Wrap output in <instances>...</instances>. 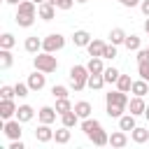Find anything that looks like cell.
Returning a JSON list of instances; mask_svg holds the SVG:
<instances>
[{
    "mask_svg": "<svg viewBox=\"0 0 149 149\" xmlns=\"http://www.w3.org/2000/svg\"><path fill=\"white\" fill-rule=\"evenodd\" d=\"M123 47H126L128 51H137V49H142V40H140V35H126Z\"/></svg>",
    "mask_w": 149,
    "mask_h": 149,
    "instance_id": "29",
    "label": "cell"
},
{
    "mask_svg": "<svg viewBox=\"0 0 149 149\" xmlns=\"http://www.w3.org/2000/svg\"><path fill=\"white\" fill-rule=\"evenodd\" d=\"M5 2H7V5H19L21 0H5Z\"/></svg>",
    "mask_w": 149,
    "mask_h": 149,
    "instance_id": "47",
    "label": "cell"
},
{
    "mask_svg": "<svg viewBox=\"0 0 149 149\" xmlns=\"http://www.w3.org/2000/svg\"><path fill=\"white\" fill-rule=\"evenodd\" d=\"M9 149H26V144H23L21 140H12V144H9Z\"/></svg>",
    "mask_w": 149,
    "mask_h": 149,
    "instance_id": "44",
    "label": "cell"
},
{
    "mask_svg": "<svg viewBox=\"0 0 149 149\" xmlns=\"http://www.w3.org/2000/svg\"><path fill=\"white\" fill-rule=\"evenodd\" d=\"M33 116H35V109H33L30 105H19V109H16V119H19L21 123H28Z\"/></svg>",
    "mask_w": 149,
    "mask_h": 149,
    "instance_id": "19",
    "label": "cell"
},
{
    "mask_svg": "<svg viewBox=\"0 0 149 149\" xmlns=\"http://www.w3.org/2000/svg\"><path fill=\"white\" fill-rule=\"evenodd\" d=\"M14 44H16V40H14L12 33H2L0 35V49H12Z\"/></svg>",
    "mask_w": 149,
    "mask_h": 149,
    "instance_id": "35",
    "label": "cell"
},
{
    "mask_svg": "<svg viewBox=\"0 0 149 149\" xmlns=\"http://www.w3.org/2000/svg\"><path fill=\"white\" fill-rule=\"evenodd\" d=\"M109 42L116 44V47L123 44V42H126V30H123V28H112V33H109Z\"/></svg>",
    "mask_w": 149,
    "mask_h": 149,
    "instance_id": "31",
    "label": "cell"
},
{
    "mask_svg": "<svg viewBox=\"0 0 149 149\" xmlns=\"http://www.w3.org/2000/svg\"><path fill=\"white\" fill-rule=\"evenodd\" d=\"M16 109H19V107L14 105L12 98H2V100H0V119H2V121L16 116Z\"/></svg>",
    "mask_w": 149,
    "mask_h": 149,
    "instance_id": "6",
    "label": "cell"
},
{
    "mask_svg": "<svg viewBox=\"0 0 149 149\" xmlns=\"http://www.w3.org/2000/svg\"><path fill=\"white\" fill-rule=\"evenodd\" d=\"M14 93H16V98H26V95L30 93V86H28V81H26V84H23V81L14 84Z\"/></svg>",
    "mask_w": 149,
    "mask_h": 149,
    "instance_id": "37",
    "label": "cell"
},
{
    "mask_svg": "<svg viewBox=\"0 0 149 149\" xmlns=\"http://www.w3.org/2000/svg\"><path fill=\"white\" fill-rule=\"evenodd\" d=\"M144 119L149 121V105H147V109H144Z\"/></svg>",
    "mask_w": 149,
    "mask_h": 149,
    "instance_id": "48",
    "label": "cell"
},
{
    "mask_svg": "<svg viewBox=\"0 0 149 149\" xmlns=\"http://www.w3.org/2000/svg\"><path fill=\"white\" fill-rule=\"evenodd\" d=\"M49 126H51V123H40V126H37V130H35V140H37V142L44 144V142H51V140H54V130H51Z\"/></svg>",
    "mask_w": 149,
    "mask_h": 149,
    "instance_id": "9",
    "label": "cell"
},
{
    "mask_svg": "<svg viewBox=\"0 0 149 149\" xmlns=\"http://www.w3.org/2000/svg\"><path fill=\"white\" fill-rule=\"evenodd\" d=\"M105 47H107V44H105L102 40H91L88 47H86V51H88V56H102Z\"/></svg>",
    "mask_w": 149,
    "mask_h": 149,
    "instance_id": "23",
    "label": "cell"
},
{
    "mask_svg": "<svg viewBox=\"0 0 149 149\" xmlns=\"http://www.w3.org/2000/svg\"><path fill=\"white\" fill-rule=\"evenodd\" d=\"M137 72H140V77H142V79H147V81H149V61L137 63Z\"/></svg>",
    "mask_w": 149,
    "mask_h": 149,
    "instance_id": "41",
    "label": "cell"
},
{
    "mask_svg": "<svg viewBox=\"0 0 149 149\" xmlns=\"http://www.w3.org/2000/svg\"><path fill=\"white\" fill-rule=\"evenodd\" d=\"M140 9H142L144 16H149V0H142V2H140Z\"/></svg>",
    "mask_w": 149,
    "mask_h": 149,
    "instance_id": "45",
    "label": "cell"
},
{
    "mask_svg": "<svg viewBox=\"0 0 149 149\" xmlns=\"http://www.w3.org/2000/svg\"><path fill=\"white\" fill-rule=\"evenodd\" d=\"M105 84H107V81H105V77H102V74H88V81H86V86H88L91 91H100Z\"/></svg>",
    "mask_w": 149,
    "mask_h": 149,
    "instance_id": "25",
    "label": "cell"
},
{
    "mask_svg": "<svg viewBox=\"0 0 149 149\" xmlns=\"http://www.w3.org/2000/svg\"><path fill=\"white\" fill-rule=\"evenodd\" d=\"M144 49H147V56H149V47H144Z\"/></svg>",
    "mask_w": 149,
    "mask_h": 149,
    "instance_id": "50",
    "label": "cell"
},
{
    "mask_svg": "<svg viewBox=\"0 0 149 149\" xmlns=\"http://www.w3.org/2000/svg\"><path fill=\"white\" fill-rule=\"evenodd\" d=\"M56 5L51 2V0H44L42 5H37V16L42 19V21H51L54 16H56Z\"/></svg>",
    "mask_w": 149,
    "mask_h": 149,
    "instance_id": "7",
    "label": "cell"
},
{
    "mask_svg": "<svg viewBox=\"0 0 149 149\" xmlns=\"http://www.w3.org/2000/svg\"><path fill=\"white\" fill-rule=\"evenodd\" d=\"M109 144L112 147H116V149H121V147H126L128 144V135H126V130H116V133H112L109 135Z\"/></svg>",
    "mask_w": 149,
    "mask_h": 149,
    "instance_id": "17",
    "label": "cell"
},
{
    "mask_svg": "<svg viewBox=\"0 0 149 149\" xmlns=\"http://www.w3.org/2000/svg\"><path fill=\"white\" fill-rule=\"evenodd\" d=\"M68 86H63V84H56V86H51V95L54 98H68Z\"/></svg>",
    "mask_w": 149,
    "mask_h": 149,
    "instance_id": "38",
    "label": "cell"
},
{
    "mask_svg": "<svg viewBox=\"0 0 149 149\" xmlns=\"http://www.w3.org/2000/svg\"><path fill=\"white\" fill-rule=\"evenodd\" d=\"M144 33H147V35H149V16H147V19H144Z\"/></svg>",
    "mask_w": 149,
    "mask_h": 149,
    "instance_id": "46",
    "label": "cell"
},
{
    "mask_svg": "<svg viewBox=\"0 0 149 149\" xmlns=\"http://www.w3.org/2000/svg\"><path fill=\"white\" fill-rule=\"evenodd\" d=\"M35 23V16H30V14H16V26H21V28H30Z\"/></svg>",
    "mask_w": 149,
    "mask_h": 149,
    "instance_id": "34",
    "label": "cell"
},
{
    "mask_svg": "<svg viewBox=\"0 0 149 149\" xmlns=\"http://www.w3.org/2000/svg\"><path fill=\"white\" fill-rule=\"evenodd\" d=\"M100 128H102V123H100L98 119H91V116H88V119H81V130H84L86 137H91V135H93L95 130H100Z\"/></svg>",
    "mask_w": 149,
    "mask_h": 149,
    "instance_id": "12",
    "label": "cell"
},
{
    "mask_svg": "<svg viewBox=\"0 0 149 149\" xmlns=\"http://www.w3.org/2000/svg\"><path fill=\"white\" fill-rule=\"evenodd\" d=\"M61 123H63V126H68V128H74V126L79 123V116H77V112H74V109H70V112L61 114Z\"/></svg>",
    "mask_w": 149,
    "mask_h": 149,
    "instance_id": "26",
    "label": "cell"
},
{
    "mask_svg": "<svg viewBox=\"0 0 149 149\" xmlns=\"http://www.w3.org/2000/svg\"><path fill=\"white\" fill-rule=\"evenodd\" d=\"M130 140H133L135 144H144V142L149 140V128H142V126H135V128L130 130Z\"/></svg>",
    "mask_w": 149,
    "mask_h": 149,
    "instance_id": "15",
    "label": "cell"
},
{
    "mask_svg": "<svg viewBox=\"0 0 149 149\" xmlns=\"http://www.w3.org/2000/svg\"><path fill=\"white\" fill-rule=\"evenodd\" d=\"M58 9H63V12H68V9H72V5L77 2V0H51Z\"/></svg>",
    "mask_w": 149,
    "mask_h": 149,
    "instance_id": "40",
    "label": "cell"
},
{
    "mask_svg": "<svg viewBox=\"0 0 149 149\" xmlns=\"http://www.w3.org/2000/svg\"><path fill=\"white\" fill-rule=\"evenodd\" d=\"M119 2H121L123 7H137V5L142 2V0H119Z\"/></svg>",
    "mask_w": 149,
    "mask_h": 149,
    "instance_id": "43",
    "label": "cell"
},
{
    "mask_svg": "<svg viewBox=\"0 0 149 149\" xmlns=\"http://www.w3.org/2000/svg\"><path fill=\"white\" fill-rule=\"evenodd\" d=\"M70 130H72V128H68V126H61L58 130H54V140H56V144H68L70 137H72Z\"/></svg>",
    "mask_w": 149,
    "mask_h": 149,
    "instance_id": "20",
    "label": "cell"
},
{
    "mask_svg": "<svg viewBox=\"0 0 149 149\" xmlns=\"http://www.w3.org/2000/svg\"><path fill=\"white\" fill-rule=\"evenodd\" d=\"M86 68H88V72H91V74H102V72H105L102 56H91V58H88V63H86Z\"/></svg>",
    "mask_w": 149,
    "mask_h": 149,
    "instance_id": "14",
    "label": "cell"
},
{
    "mask_svg": "<svg viewBox=\"0 0 149 149\" xmlns=\"http://www.w3.org/2000/svg\"><path fill=\"white\" fill-rule=\"evenodd\" d=\"M72 109L77 112V116H79V119H88V116H91V112H93L91 102H86V100H79V102H74V107H72Z\"/></svg>",
    "mask_w": 149,
    "mask_h": 149,
    "instance_id": "18",
    "label": "cell"
},
{
    "mask_svg": "<svg viewBox=\"0 0 149 149\" xmlns=\"http://www.w3.org/2000/svg\"><path fill=\"white\" fill-rule=\"evenodd\" d=\"M70 109H72V102L68 98H56V112H58V116L65 114V112H70Z\"/></svg>",
    "mask_w": 149,
    "mask_h": 149,
    "instance_id": "33",
    "label": "cell"
},
{
    "mask_svg": "<svg viewBox=\"0 0 149 149\" xmlns=\"http://www.w3.org/2000/svg\"><path fill=\"white\" fill-rule=\"evenodd\" d=\"M56 107H49V105H44V107H40V112H37V119H40V123H54L56 121Z\"/></svg>",
    "mask_w": 149,
    "mask_h": 149,
    "instance_id": "10",
    "label": "cell"
},
{
    "mask_svg": "<svg viewBox=\"0 0 149 149\" xmlns=\"http://www.w3.org/2000/svg\"><path fill=\"white\" fill-rule=\"evenodd\" d=\"M128 109H130V114H135V116L144 114V109H147V105H144V98H142V95H135V98H130V100H128Z\"/></svg>",
    "mask_w": 149,
    "mask_h": 149,
    "instance_id": "11",
    "label": "cell"
},
{
    "mask_svg": "<svg viewBox=\"0 0 149 149\" xmlns=\"http://www.w3.org/2000/svg\"><path fill=\"white\" fill-rule=\"evenodd\" d=\"M33 2H35V5H42V2H44V0H33Z\"/></svg>",
    "mask_w": 149,
    "mask_h": 149,
    "instance_id": "49",
    "label": "cell"
},
{
    "mask_svg": "<svg viewBox=\"0 0 149 149\" xmlns=\"http://www.w3.org/2000/svg\"><path fill=\"white\" fill-rule=\"evenodd\" d=\"M119 70L116 68H105V72H102V77H105V81L107 84H116V79H119Z\"/></svg>",
    "mask_w": 149,
    "mask_h": 149,
    "instance_id": "36",
    "label": "cell"
},
{
    "mask_svg": "<svg viewBox=\"0 0 149 149\" xmlns=\"http://www.w3.org/2000/svg\"><path fill=\"white\" fill-rule=\"evenodd\" d=\"M88 140H91V142H93L95 147H105V144H109V135H107V133H105L102 128H100V130H95V133H93V135H91Z\"/></svg>",
    "mask_w": 149,
    "mask_h": 149,
    "instance_id": "28",
    "label": "cell"
},
{
    "mask_svg": "<svg viewBox=\"0 0 149 149\" xmlns=\"http://www.w3.org/2000/svg\"><path fill=\"white\" fill-rule=\"evenodd\" d=\"M28 86H30V91H42L47 86V72L35 70L33 74H28Z\"/></svg>",
    "mask_w": 149,
    "mask_h": 149,
    "instance_id": "5",
    "label": "cell"
},
{
    "mask_svg": "<svg viewBox=\"0 0 149 149\" xmlns=\"http://www.w3.org/2000/svg\"><path fill=\"white\" fill-rule=\"evenodd\" d=\"M33 65H35V70L47 72V74H51V72H56V70H58V61H56V56H54V54H49V51H40V54H35Z\"/></svg>",
    "mask_w": 149,
    "mask_h": 149,
    "instance_id": "1",
    "label": "cell"
},
{
    "mask_svg": "<svg viewBox=\"0 0 149 149\" xmlns=\"http://www.w3.org/2000/svg\"><path fill=\"white\" fill-rule=\"evenodd\" d=\"M88 68L86 65H72L70 68V86L74 91H84L86 88V81H88Z\"/></svg>",
    "mask_w": 149,
    "mask_h": 149,
    "instance_id": "2",
    "label": "cell"
},
{
    "mask_svg": "<svg viewBox=\"0 0 149 149\" xmlns=\"http://www.w3.org/2000/svg\"><path fill=\"white\" fill-rule=\"evenodd\" d=\"M77 2H88V0H77Z\"/></svg>",
    "mask_w": 149,
    "mask_h": 149,
    "instance_id": "51",
    "label": "cell"
},
{
    "mask_svg": "<svg viewBox=\"0 0 149 149\" xmlns=\"http://www.w3.org/2000/svg\"><path fill=\"white\" fill-rule=\"evenodd\" d=\"M14 86H0V98H14Z\"/></svg>",
    "mask_w": 149,
    "mask_h": 149,
    "instance_id": "42",
    "label": "cell"
},
{
    "mask_svg": "<svg viewBox=\"0 0 149 149\" xmlns=\"http://www.w3.org/2000/svg\"><path fill=\"white\" fill-rule=\"evenodd\" d=\"M135 126H137V123H135V114H130V112H128V114H123V116L119 119V128H121V130H126V133H128V130H133Z\"/></svg>",
    "mask_w": 149,
    "mask_h": 149,
    "instance_id": "27",
    "label": "cell"
},
{
    "mask_svg": "<svg viewBox=\"0 0 149 149\" xmlns=\"http://www.w3.org/2000/svg\"><path fill=\"white\" fill-rule=\"evenodd\" d=\"M63 47H65V37H63L61 33H51V35H47V37L42 40V51L56 54V51H61Z\"/></svg>",
    "mask_w": 149,
    "mask_h": 149,
    "instance_id": "3",
    "label": "cell"
},
{
    "mask_svg": "<svg viewBox=\"0 0 149 149\" xmlns=\"http://www.w3.org/2000/svg\"><path fill=\"white\" fill-rule=\"evenodd\" d=\"M12 63H14L12 49H0V70H9Z\"/></svg>",
    "mask_w": 149,
    "mask_h": 149,
    "instance_id": "24",
    "label": "cell"
},
{
    "mask_svg": "<svg viewBox=\"0 0 149 149\" xmlns=\"http://www.w3.org/2000/svg\"><path fill=\"white\" fill-rule=\"evenodd\" d=\"M102 58L114 61V58H116V44H112V42H109V44L105 47V51H102Z\"/></svg>",
    "mask_w": 149,
    "mask_h": 149,
    "instance_id": "39",
    "label": "cell"
},
{
    "mask_svg": "<svg viewBox=\"0 0 149 149\" xmlns=\"http://www.w3.org/2000/svg\"><path fill=\"white\" fill-rule=\"evenodd\" d=\"M16 14H30V16H35L37 14V5L33 0H21L16 5Z\"/></svg>",
    "mask_w": 149,
    "mask_h": 149,
    "instance_id": "21",
    "label": "cell"
},
{
    "mask_svg": "<svg viewBox=\"0 0 149 149\" xmlns=\"http://www.w3.org/2000/svg\"><path fill=\"white\" fill-rule=\"evenodd\" d=\"M91 40H93V37H91L88 30H74V33H72V44H74V47H88Z\"/></svg>",
    "mask_w": 149,
    "mask_h": 149,
    "instance_id": "13",
    "label": "cell"
},
{
    "mask_svg": "<svg viewBox=\"0 0 149 149\" xmlns=\"http://www.w3.org/2000/svg\"><path fill=\"white\" fill-rule=\"evenodd\" d=\"M126 109H128V107H123V105H112V102H107V109H105V112H107L109 119H121Z\"/></svg>",
    "mask_w": 149,
    "mask_h": 149,
    "instance_id": "30",
    "label": "cell"
},
{
    "mask_svg": "<svg viewBox=\"0 0 149 149\" xmlns=\"http://www.w3.org/2000/svg\"><path fill=\"white\" fill-rule=\"evenodd\" d=\"M105 102H112V105H123V107H128V93H123V91H109V93H105Z\"/></svg>",
    "mask_w": 149,
    "mask_h": 149,
    "instance_id": "8",
    "label": "cell"
},
{
    "mask_svg": "<svg viewBox=\"0 0 149 149\" xmlns=\"http://www.w3.org/2000/svg\"><path fill=\"white\" fill-rule=\"evenodd\" d=\"M23 47H26L28 54H40V51H42V40H40L37 35H30V37H26Z\"/></svg>",
    "mask_w": 149,
    "mask_h": 149,
    "instance_id": "16",
    "label": "cell"
},
{
    "mask_svg": "<svg viewBox=\"0 0 149 149\" xmlns=\"http://www.w3.org/2000/svg\"><path fill=\"white\" fill-rule=\"evenodd\" d=\"M2 130H5V135L9 137V140H21V135H23V130H21V121L14 116V119H7L5 123H2Z\"/></svg>",
    "mask_w": 149,
    "mask_h": 149,
    "instance_id": "4",
    "label": "cell"
},
{
    "mask_svg": "<svg viewBox=\"0 0 149 149\" xmlns=\"http://www.w3.org/2000/svg\"><path fill=\"white\" fill-rule=\"evenodd\" d=\"M116 88L123 91V93H130V88H133V79H130L128 74H119V79H116Z\"/></svg>",
    "mask_w": 149,
    "mask_h": 149,
    "instance_id": "32",
    "label": "cell"
},
{
    "mask_svg": "<svg viewBox=\"0 0 149 149\" xmlns=\"http://www.w3.org/2000/svg\"><path fill=\"white\" fill-rule=\"evenodd\" d=\"M130 93H133V95H142V98H144V95L149 93V81L140 77L137 81H133V88H130Z\"/></svg>",
    "mask_w": 149,
    "mask_h": 149,
    "instance_id": "22",
    "label": "cell"
}]
</instances>
